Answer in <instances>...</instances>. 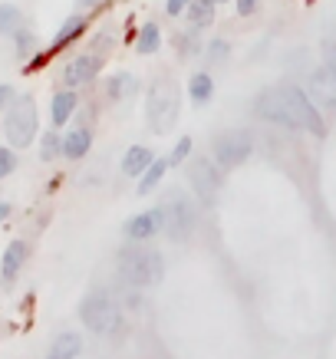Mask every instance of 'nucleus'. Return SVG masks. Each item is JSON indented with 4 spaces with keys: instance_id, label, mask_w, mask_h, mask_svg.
<instances>
[{
    "instance_id": "obj_1",
    "label": "nucleus",
    "mask_w": 336,
    "mask_h": 359,
    "mask_svg": "<svg viewBox=\"0 0 336 359\" xmlns=\"http://www.w3.org/2000/svg\"><path fill=\"white\" fill-rule=\"evenodd\" d=\"M119 273L132 287H152V283L162 280L165 261L152 248H126L119 254Z\"/></svg>"
},
{
    "instance_id": "obj_2",
    "label": "nucleus",
    "mask_w": 336,
    "mask_h": 359,
    "mask_svg": "<svg viewBox=\"0 0 336 359\" xmlns=\"http://www.w3.org/2000/svg\"><path fill=\"white\" fill-rule=\"evenodd\" d=\"M145 116H149V129L165 135L178 122V86L172 79H159L149 93V102H145Z\"/></svg>"
},
{
    "instance_id": "obj_3",
    "label": "nucleus",
    "mask_w": 336,
    "mask_h": 359,
    "mask_svg": "<svg viewBox=\"0 0 336 359\" xmlns=\"http://www.w3.org/2000/svg\"><path fill=\"white\" fill-rule=\"evenodd\" d=\"M36 102L30 96H20L13 99L11 112H7V119H4V135L11 142L13 149H27L33 139H36Z\"/></svg>"
},
{
    "instance_id": "obj_4",
    "label": "nucleus",
    "mask_w": 336,
    "mask_h": 359,
    "mask_svg": "<svg viewBox=\"0 0 336 359\" xmlns=\"http://www.w3.org/2000/svg\"><path fill=\"white\" fill-rule=\"evenodd\" d=\"M79 320H83V327H89L93 333H112V330L119 327V310L109 300V294L96 290V294H89L86 300L79 304Z\"/></svg>"
},
{
    "instance_id": "obj_5",
    "label": "nucleus",
    "mask_w": 336,
    "mask_h": 359,
    "mask_svg": "<svg viewBox=\"0 0 336 359\" xmlns=\"http://www.w3.org/2000/svg\"><path fill=\"white\" fill-rule=\"evenodd\" d=\"M195 205H191V198L182 195V191H172L168 201H165V234L172 241H184L191 238V231H195Z\"/></svg>"
},
{
    "instance_id": "obj_6",
    "label": "nucleus",
    "mask_w": 336,
    "mask_h": 359,
    "mask_svg": "<svg viewBox=\"0 0 336 359\" xmlns=\"http://www.w3.org/2000/svg\"><path fill=\"white\" fill-rule=\"evenodd\" d=\"M283 96H287V102H290V112L293 119L300 122V129L304 132H314L316 139H323L326 135V122L323 116H320V109H316V102L310 99V93L300 86H281Z\"/></svg>"
},
{
    "instance_id": "obj_7",
    "label": "nucleus",
    "mask_w": 336,
    "mask_h": 359,
    "mask_svg": "<svg viewBox=\"0 0 336 359\" xmlns=\"http://www.w3.org/2000/svg\"><path fill=\"white\" fill-rule=\"evenodd\" d=\"M254 152V139H250V132L244 129H234V132H224V135H217L215 142V162L221 168H238L244 165Z\"/></svg>"
},
{
    "instance_id": "obj_8",
    "label": "nucleus",
    "mask_w": 336,
    "mask_h": 359,
    "mask_svg": "<svg viewBox=\"0 0 336 359\" xmlns=\"http://www.w3.org/2000/svg\"><path fill=\"white\" fill-rule=\"evenodd\" d=\"M254 112H257L264 122H274V126H281V129H300V122L293 119L290 112V102L283 96V89H264L257 99H254Z\"/></svg>"
},
{
    "instance_id": "obj_9",
    "label": "nucleus",
    "mask_w": 336,
    "mask_h": 359,
    "mask_svg": "<svg viewBox=\"0 0 336 359\" xmlns=\"http://www.w3.org/2000/svg\"><path fill=\"white\" fill-rule=\"evenodd\" d=\"M188 185L195 188V195L205 205H215L217 191H221V168H215L208 158H195L188 165Z\"/></svg>"
},
{
    "instance_id": "obj_10",
    "label": "nucleus",
    "mask_w": 336,
    "mask_h": 359,
    "mask_svg": "<svg viewBox=\"0 0 336 359\" xmlns=\"http://www.w3.org/2000/svg\"><path fill=\"white\" fill-rule=\"evenodd\" d=\"M307 93L314 99L316 106H323V109H336V69L330 63L316 66L310 69V76H307Z\"/></svg>"
},
{
    "instance_id": "obj_11",
    "label": "nucleus",
    "mask_w": 336,
    "mask_h": 359,
    "mask_svg": "<svg viewBox=\"0 0 336 359\" xmlns=\"http://www.w3.org/2000/svg\"><path fill=\"white\" fill-rule=\"evenodd\" d=\"M99 69H102V56H99V53L73 56V60L66 63V69H63V83L69 89L86 86V83H93V79L99 76Z\"/></svg>"
},
{
    "instance_id": "obj_12",
    "label": "nucleus",
    "mask_w": 336,
    "mask_h": 359,
    "mask_svg": "<svg viewBox=\"0 0 336 359\" xmlns=\"http://www.w3.org/2000/svg\"><path fill=\"white\" fill-rule=\"evenodd\" d=\"M159 231H165V208H149V211H142L135 218L126 224V234L132 241H149L155 238Z\"/></svg>"
},
{
    "instance_id": "obj_13",
    "label": "nucleus",
    "mask_w": 336,
    "mask_h": 359,
    "mask_svg": "<svg viewBox=\"0 0 336 359\" xmlns=\"http://www.w3.org/2000/svg\"><path fill=\"white\" fill-rule=\"evenodd\" d=\"M76 106H79L76 89H60L53 96V102H50V119H53V126H63V122L73 119Z\"/></svg>"
},
{
    "instance_id": "obj_14",
    "label": "nucleus",
    "mask_w": 336,
    "mask_h": 359,
    "mask_svg": "<svg viewBox=\"0 0 336 359\" xmlns=\"http://www.w3.org/2000/svg\"><path fill=\"white\" fill-rule=\"evenodd\" d=\"M155 162L152 149H145V145H132L129 152L122 155V172L132 175V178H142L145 175V168Z\"/></svg>"
},
{
    "instance_id": "obj_15",
    "label": "nucleus",
    "mask_w": 336,
    "mask_h": 359,
    "mask_svg": "<svg viewBox=\"0 0 336 359\" xmlns=\"http://www.w3.org/2000/svg\"><path fill=\"white\" fill-rule=\"evenodd\" d=\"M188 99H191L195 106H208V102L215 99V79L208 76L205 69L188 79Z\"/></svg>"
},
{
    "instance_id": "obj_16",
    "label": "nucleus",
    "mask_w": 336,
    "mask_h": 359,
    "mask_svg": "<svg viewBox=\"0 0 336 359\" xmlns=\"http://www.w3.org/2000/svg\"><path fill=\"white\" fill-rule=\"evenodd\" d=\"M86 33V17L83 13H73V17H66V23L60 27V33H56V40L50 50H63V46H69L73 40H79Z\"/></svg>"
},
{
    "instance_id": "obj_17",
    "label": "nucleus",
    "mask_w": 336,
    "mask_h": 359,
    "mask_svg": "<svg viewBox=\"0 0 336 359\" xmlns=\"http://www.w3.org/2000/svg\"><path fill=\"white\" fill-rule=\"evenodd\" d=\"M89 145H93V132L83 129V126H79V129H73L69 135H63V155H66V158H73V162H76V158H83V155L89 152Z\"/></svg>"
},
{
    "instance_id": "obj_18",
    "label": "nucleus",
    "mask_w": 336,
    "mask_h": 359,
    "mask_svg": "<svg viewBox=\"0 0 336 359\" xmlns=\"http://www.w3.org/2000/svg\"><path fill=\"white\" fill-rule=\"evenodd\" d=\"M83 353V337L79 333H60L50 346V356L46 359H76Z\"/></svg>"
},
{
    "instance_id": "obj_19",
    "label": "nucleus",
    "mask_w": 336,
    "mask_h": 359,
    "mask_svg": "<svg viewBox=\"0 0 336 359\" xmlns=\"http://www.w3.org/2000/svg\"><path fill=\"white\" fill-rule=\"evenodd\" d=\"M184 20L195 30H208L215 23V4L211 0H191V7L184 11Z\"/></svg>"
},
{
    "instance_id": "obj_20",
    "label": "nucleus",
    "mask_w": 336,
    "mask_h": 359,
    "mask_svg": "<svg viewBox=\"0 0 336 359\" xmlns=\"http://www.w3.org/2000/svg\"><path fill=\"white\" fill-rule=\"evenodd\" d=\"M159 46H162V30H159V23L145 20L142 23V30L135 33V53L149 56V53H155Z\"/></svg>"
},
{
    "instance_id": "obj_21",
    "label": "nucleus",
    "mask_w": 336,
    "mask_h": 359,
    "mask_svg": "<svg viewBox=\"0 0 336 359\" xmlns=\"http://www.w3.org/2000/svg\"><path fill=\"white\" fill-rule=\"evenodd\" d=\"M27 254H30V248H27L23 241H13L11 248H7V254H4V264H0L4 280H13V277H17V271H20L23 261H27Z\"/></svg>"
},
{
    "instance_id": "obj_22",
    "label": "nucleus",
    "mask_w": 336,
    "mask_h": 359,
    "mask_svg": "<svg viewBox=\"0 0 336 359\" xmlns=\"http://www.w3.org/2000/svg\"><path fill=\"white\" fill-rule=\"evenodd\" d=\"M168 158H155L149 168H145V175H142V182H139V195H152L155 191V185L165 178V168H168Z\"/></svg>"
},
{
    "instance_id": "obj_23",
    "label": "nucleus",
    "mask_w": 336,
    "mask_h": 359,
    "mask_svg": "<svg viewBox=\"0 0 336 359\" xmlns=\"http://www.w3.org/2000/svg\"><path fill=\"white\" fill-rule=\"evenodd\" d=\"M132 89H135V76H132V73H112V76L106 79L109 99H126V96H132Z\"/></svg>"
},
{
    "instance_id": "obj_24",
    "label": "nucleus",
    "mask_w": 336,
    "mask_h": 359,
    "mask_svg": "<svg viewBox=\"0 0 336 359\" xmlns=\"http://www.w3.org/2000/svg\"><path fill=\"white\" fill-rule=\"evenodd\" d=\"M20 27H23L20 11H17L13 4H4V7H0V33H4V36H13Z\"/></svg>"
},
{
    "instance_id": "obj_25",
    "label": "nucleus",
    "mask_w": 336,
    "mask_h": 359,
    "mask_svg": "<svg viewBox=\"0 0 336 359\" xmlns=\"http://www.w3.org/2000/svg\"><path fill=\"white\" fill-rule=\"evenodd\" d=\"M205 56H208V63H224V60L231 56L228 40H221V36H215V40H208Z\"/></svg>"
},
{
    "instance_id": "obj_26",
    "label": "nucleus",
    "mask_w": 336,
    "mask_h": 359,
    "mask_svg": "<svg viewBox=\"0 0 336 359\" xmlns=\"http://www.w3.org/2000/svg\"><path fill=\"white\" fill-rule=\"evenodd\" d=\"M60 152H63V139H60L56 132H46L43 145H40V158H43V162H50V158H56Z\"/></svg>"
},
{
    "instance_id": "obj_27",
    "label": "nucleus",
    "mask_w": 336,
    "mask_h": 359,
    "mask_svg": "<svg viewBox=\"0 0 336 359\" xmlns=\"http://www.w3.org/2000/svg\"><path fill=\"white\" fill-rule=\"evenodd\" d=\"M175 46H178V53L182 56H188V53H195L198 46V30L195 27H191V30H184V33H178V36H175Z\"/></svg>"
},
{
    "instance_id": "obj_28",
    "label": "nucleus",
    "mask_w": 336,
    "mask_h": 359,
    "mask_svg": "<svg viewBox=\"0 0 336 359\" xmlns=\"http://www.w3.org/2000/svg\"><path fill=\"white\" fill-rule=\"evenodd\" d=\"M13 40H17V53H20V56H27L33 50V43H36V36H33L30 30H23V27L13 33Z\"/></svg>"
},
{
    "instance_id": "obj_29",
    "label": "nucleus",
    "mask_w": 336,
    "mask_h": 359,
    "mask_svg": "<svg viewBox=\"0 0 336 359\" xmlns=\"http://www.w3.org/2000/svg\"><path fill=\"white\" fill-rule=\"evenodd\" d=\"M188 155H191V135H182V142L175 145V152H172V158H168V162H172V165H182Z\"/></svg>"
},
{
    "instance_id": "obj_30",
    "label": "nucleus",
    "mask_w": 336,
    "mask_h": 359,
    "mask_svg": "<svg viewBox=\"0 0 336 359\" xmlns=\"http://www.w3.org/2000/svg\"><path fill=\"white\" fill-rule=\"evenodd\" d=\"M13 168H17V155H13L11 149H4V145H0V178H7Z\"/></svg>"
},
{
    "instance_id": "obj_31",
    "label": "nucleus",
    "mask_w": 336,
    "mask_h": 359,
    "mask_svg": "<svg viewBox=\"0 0 336 359\" xmlns=\"http://www.w3.org/2000/svg\"><path fill=\"white\" fill-rule=\"evenodd\" d=\"M260 4L264 0H234V11H238V17H254L260 11Z\"/></svg>"
},
{
    "instance_id": "obj_32",
    "label": "nucleus",
    "mask_w": 336,
    "mask_h": 359,
    "mask_svg": "<svg viewBox=\"0 0 336 359\" xmlns=\"http://www.w3.org/2000/svg\"><path fill=\"white\" fill-rule=\"evenodd\" d=\"M188 7H191V0H165V13L168 17H182Z\"/></svg>"
},
{
    "instance_id": "obj_33",
    "label": "nucleus",
    "mask_w": 336,
    "mask_h": 359,
    "mask_svg": "<svg viewBox=\"0 0 336 359\" xmlns=\"http://www.w3.org/2000/svg\"><path fill=\"white\" fill-rule=\"evenodd\" d=\"M323 63H330L336 69V43H333V40H326V43H323Z\"/></svg>"
},
{
    "instance_id": "obj_34",
    "label": "nucleus",
    "mask_w": 336,
    "mask_h": 359,
    "mask_svg": "<svg viewBox=\"0 0 336 359\" xmlns=\"http://www.w3.org/2000/svg\"><path fill=\"white\" fill-rule=\"evenodd\" d=\"M11 86H0V109H4V106H7V102H11Z\"/></svg>"
},
{
    "instance_id": "obj_35",
    "label": "nucleus",
    "mask_w": 336,
    "mask_h": 359,
    "mask_svg": "<svg viewBox=\"0 0 336 359\" xmlns=\"http://www.w3.org/2000/svg\"><path fill=\"white\" fill-rule=\"evenodd\" d=\"M93 4H99V0H76L79 11H86V7H93Z\"/></svg>"
},
{
    "instance_id": "obj_36",
    "label": "nucleus",
    "mask_w": 336,
    "mask_h": 359,
    "mask_svg": "<svg viewBox=\"0 0 336 359\" xmlns=\"http://www.w3.org/2000/svg\"><path fill=\"white\" fill-rule=\"evenodd\" d=\"M7 215H11V205H0V221L7 218Z\"/></svg>"
},
{
    "instance_id": "obj_37",
    "label": "nucleus",
    "mask_w": 336,
    "mask_h": 359,
    "mask_svg": "<svg viewBox=\"0 0 336 359\" xmlns=\"http://www.w3.org/2000/svg\"><path fill=\"white\" fill-rule=\"evenodd\" d=\"M211 4H215V7H217V4H228V0H211Z\"/></svg>"
}]
</instances>
